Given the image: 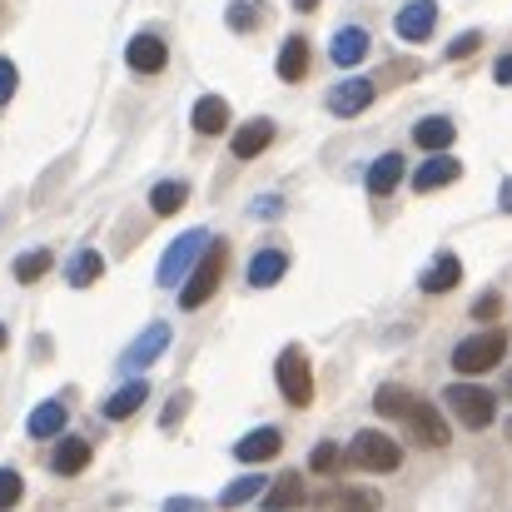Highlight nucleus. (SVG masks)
<instances>
[{
	"label": "nucleus",
	"instance_id": "nucleus-1",
	"mask_svg": "<svg viewBox=\"0 0 512 512\" xmlns=\"http://www.w3.org/2000/svg\"><path fill=\"white\" fill-rule=\"evenodd\" d=\"M224 264H229V249H224L219 239H209L204 259L189 269V279H184V289H179V309H204V304L214 299L219 279H224Z\"/></svg>",
	"mask_w": 512,
	"mask_h": 512
},
{
	"label": "nucleus",
	"instance_id": "nucleus-2",
	"mask_svg": "<svg viewBox=\"0 0 512 512\" xmlns=\"http://www.w3.org/2000/svg\"><path fill=\"white\" fill-rule=\"evenodd\" d=\"M274 378H279V393L294 403V408H309L314 403V368H309V353L304 348H284L279 363H274Z\"/></svg>",
	"mask_w": 512,
	"mask_h": 512
},
{
	"label": "nucleus",
	"instance_id": "nucleus-3",
	"mask_svg": "<svg viewBox=\"0 0 512 512\" xmlns=\"http://www.w3.org/2000/svg\"><path fill=\"white\" fill-rule=\"evenodd\" d=\"M348 463H353V468H368V473H398V463H403V448H398L388 433H378V428H363V433L348 443Z\"/></svg>",
	"mask_w": 512,
	"mask_h": 512
},
{
	"label": "nucleus",
	"instance_id": "nucleus-4",
	"mask_svg": "<svg viewBox=\"0 0 512 512\" xmlns=\"http://www.w3.org/2000/svg\"><path fill=\"white\" fill-rule=\"evenodd\" d=\"M508 358V334L503 329H488V334H473L453 348V368L458 373H488Z\"/></svg>",
	"mask_w": 512,
	"mask_h": 512
},
{
	"label": "nucleus",
	"instance_id": "nucleus-5",
	"mask_svg": "<svg viewBox=\"0 0 512 512\" xmlns=\"http://www.w3.org/2000/svg\"><path fill=\"white\" fill-rule=\"evenodd\" d=\"M443 403L453 408V418H458L463 428H488V423L498 418V398H493L488 388H478V383H453V388L443 393Z\"/></svg>",
	"mask_w": 512,
	"mask_h": 512
},
{
	"label": "nucleus",
	"instance_id": "nucleus-6",
	"mask_svg": "<svg viewBox=\"0 0 512 512\" xmlns=\"http://www.w3.org/2000/svg\"><path fill=\"white\" fill-rule=\"evenodd\" d=\"M204 249H209V234H204V229H189V234H179L170 249H165V259H160V274H155V279H160L165 289L184 284V279H189V269L204 259Z\"/></svg>",
	"mask_w": 512,
	"mask_h": 512
},
{
	"label": "nucleus",
	"instance_id": "nucleus-7",
	"mask_svg": "<svg viewBox=\"0 0 512 512\" xmlns=\"http://www.w3.org/2000/svg\"><path fill=\"white\" fill-rule=\"evenodd\" d=\"M373 95H378V85H373V80L348 75V80H339V85L329 90V115H339V120H348V115H363V110L373 105Z\"/></svg>",
	"mask_w": 512,
	"mask_h": 512
},
{
	"label": "nucleus",
	"instance_id": "nucleus-8",
	"mask_svg": "<svg viewBox=\"0 0 512 512\" xmlns=\"http://www.w3.org/2000/svg\"><path fill=\"white\" fill-rule=\"evenodd\" d=\"M165 60H170V45H165L155 30H140V35L125 45V65H130L135 75H160Z\"/></svg>",
	"mask_w": 512,
	"mask_h": 512
},
{
	"label": "nucleus",
	"instance_id": "nucleus-9",
	"mask_svg": "<svg viewBox=\"0 0 512 512\" xmlns=\"http://www.w3.org/2000/svg\"><path fill=\"white\" fill-rule=\"evenodd\" d=\"M403 423L413 428V438H418L423 448H443V443H448V423H443V413H438L433 403H423V398H413V408L403 413Z\"/></svg>",
	"mask_w": 512,
	"mask_h": 512
},
{
	"label": "nucleus",
	"instance_id": "nucleus-10",
	"mask_svg": "<svg viewBox=\"0 0 512 512\" xmlns=\"http://www.w3.org/2000/svg\"><path fill=\"white\" fill-rule=\"evenodd\" d=\"M433 25H438V5L433 0H408L403 10H398V20H393V30L403 35V40H428L433 35Z\"/></svg>",
	"mask_w": 512,
	"mask_h": 512
},
{
	"label": "nucleus",
	"instance_id": "nucleus-11",
	"mask_svg": "<svg viewBox=\"0 0 512 512\" xmlns=\"http://www.w3.org/2000/svg\"><path fill=\"white\" fill-rule=\"evenodd\" d=\"M165 348H170V324H150L140 339L125 348V358H120V363H125L130 373H140V368H150V363H155Z\"/></svg>",
	"mask_w": 512,
	"mask_h": 512
},
{
	"label": "nucleus",
	"instance_id": "nucleus-12",
	"mask_svg": "<svg viewBox=\"0 0 512 512\" xmlns=\"http://www.w3.org/2000/svg\"><path fill=\"white\" fill-rule=\"evenodd\" d=\"M458 174H463V165H458L453 155H428V160L413 170V189H418V194H433V189H448Z\"/></svg>",
	"mask_w": 512,
	"mask_h": 512
},
{
	"label": "nucleus",
	"instance_id": "nucleus-13",
	"mask_svg": "<svg viewBox=\"0 0 512 512\" xmlns=\"http://www.w3.org/2000/svg\"><path fill=\"white\" fill-rule=\"evenodd\" d=\"M413 140H418V150H428V155H448L453 140H458V125L443 120V115H428V120L413 125Z\"/></svg>",
	"mask_w": 512,
	"mask_h": 512
},
{
	"label": "nucleus",
	"instance_id": "nucleus-14",
	"mask_svg": "<svg viewBox=\"0 0 512 512\" xmlns=\"http://www.w3.org/2000/svg\"><path fill=\"white\" fill-rule=\"evenodd\" d=\"M279 448H284V433H279V428H254V433H244V438L234 443V458H239V463H269Z\"/></svg>",
	"mask_w": 512,
	"mask_h": 512
},
{
	"label": "nucleus",
	"instance_id": "nucleus-15",
	"mask_svg": "<svg viewBox=\"0 0 512 512\" xmlns=\"http://www.w3.org/2000/svg\"><path fill=\"white\" fill-rule=\"evenodd\" d=\"M274 145V120H249V125H239L234 130V160H254V155H264Z\"/></svg>",
	"mask_w": 512,
	"mask_h": 512
},
{
	"label": "nucleus",
	"instance_id": "nucleus-16",
	"mask_svg": "<svg viewBox=\"0 0 512 512\" xmlns=\"http://www.w3.org/2000/svg\"><path fill=\"white\" fill-rule=\"evenodd\" d=\"M50 468H55L60 478H80V473L90 468V443H85V438H60Z\"/></svg>",
	"mask_w": 512,
	"mask_h": 512
},
{
	"label": "nucleus",
	"instance_id": "nucleus-17",
	"mask_svg": "<svg viewBox=\"0 0 512 512\" xmlns=\"http://www.w3.org/2000/svg\"><path fill=\"white\" fill-rule=\"evenodd\" d=\"M418 284H423V294H448V289H458V284H463V264H458V254H438L433 269H428Z\"/></svg>",
	"mask_w": 512,
	"mask_h": 512
},
{
	"label": "nucleus",
	"instance_id": "nucleus-18",
	"mask_svg": "<svg viewBox=\"0 0 512 512\" xmlns=\"http://www.w3.org/2000/svg\"><path fill=\"white\" fill-rule=\"evenodd\" d=\"M145 398H150V383H145V378H130L125 388H115V393L105 398V418H115V423H120V418L140 413V403H145Z\"/></svg>",
	"mask_w": 512,
	"mask_h": 512
},
{
	"label": "nucleus",
	"instance_id": "nucleus-19",
	"mask_svg": "<svg viewBox=\"0 0 512 512\" xmlns=\"http://www.w3.org/2000/svg\"><path fill=\"white\" fill-rule=\"evenodd\" d=\"M329 55H334V65H358L363 55H368V30L363 25H343L339 35H334V45H329Z\"/></svg>",
	"mask_w": 512,
	"mask_h": 512
},
{
	"label": "nucleus",
	"instance_id": "nucleus-20",
	"mask_svg": "<svg viewBox=\"0 0 512 512\" xmlns=\"http://www.w3.org/2000/svg\"><path fill=\"white\" fill-rule=\"evenodd\" d=\"M194 130L199 135H224L229 130V100H219V95H204L199 105H194Z\"/></svg>",
	"mask_w": 512,
	"mask_h": 512
},
{
	"label": "nucleus",
	"instance_id": "nucleus-21",
	"mask_svg": "<svg viewBox=\"0 0 512 512\" xmlns=\"http://www.w3.org/2000/svg\"><path fill=\"white\" fill-rule=\"evenodd\" d=\"M284 269H289V254H284V249H259L254 264H249V284H254V289H269V284L284 279Z\"/></svg>",
	"mask_w": 512,
	"mask_h": 512
},
{
	"label": "nucleus",
	"instance_id": "nucleus-22",
	"mask_svg": "<svg viewBox=\"0 0 512 512\" xmlns=\"http://www.w3.org/2000/svg\"><path fill=\"white\" fill-rule=\"evenodd\" d=\"M309 75V40L304 35H289L284 40V50H279V80H304Z\"/></svg>",
	"mask_w": 512,
	"mask_h": 512
},
{
	"label": "nucleus",
	"instance_id": "nucleus-23",
	"mask_svg": "<svg viewBox=\"0 0 512 512\" xmlns=\"http://www.w3.org/2000/svg\"><path fill=\"white\" fill-rule=\"evenodd\" d=\"M398 179H403V155H378L373 165H368V194H393L398 189Z\"/></svg>",
	"mask_w": 512,
	"mask_h": 512
},
{
	"label": "nucleus",
	"instance_id": "nucleus-24",
	"mask_svg": "<svg viewBox=\"0 0 512 512\" xmlns=\"http://www.w3.org/2000/svg\"><path fill=\"white\" fill-rule=\"evenodd\" d=\"M304 503V478L299 473H284L274 488H264V508L269 512H289V508H299Z\"/></svg>",
	"mask_w": 512,
	"mask_h": 512
},
{
	"label": "nucleus",
	"instance_id": "nucleus-25",
	"mask_svg": "<svg viewBox=\"0 0 512 512\" xmlns=\"http://www.w3.org/2000/svg\"><path fill=\"white\" fill-rule=\"evenodd\" d=\"M60 428H65V403H55V398H50V403H40V408L30 413V423H25V433H30V438H55Z\"/></svg>",
	"mask_w": 512,
	"mask_h": 512
},
{
	"label": "nucleus",
	"instance_id": "nucleus-26",
	"mask_svg": "<svg viewBox=\"0 0 512 512\" xmlns=\"http://www.w3.org/2000/svg\"><path fill=\"white\" fill-rule=\"evenodd\" d=\"M100 274H105V259H100L95 249H80V254H75V259L65 264V279H70L75 289H85V284H95Z\"/></svg>",
	"mask_w": 512,
	"mask_h": 512
},
{
	"label": "nucleus",
	"instance_id": "nucleus-27",
	"mask_svg": "<svg viewBox=\"0 0 512 512\" xmlns=\"http://www.w3.org/2000/svg\"><path fill=\"white\" fill-rule=\"evenodd\" d=\"M184 199H189V184H179V179H165V184L150 189V209H155V214H179Z\"/></svg>",
	"mask_w": 512,
	"mask_h": 512
},
{
	"label": "nucleus",
	"instance_id": "nucleus-28",
	"mask_svg": "<svg viewBox=\"0 0 512 512\" xmlns=\"http://www.w3.org/2000/svg\"><path fill=\"white\" fill-rule=\"evenodd\" d=\"M50 249H30V254H20L15 259V284H35V279H45L50 274Z\"/></svg>",
	"mask_w": 512,
	"mask_h": 512
},
{
	"label": "nucleus",
	"instance_id": "nucleus-29",
	"mask_svg": "<svg viewBox=\"0 0 512 512\" xmlns=\"http://www.w3.org/2000/svg\"><path fill=\"white\" fill-rule=\"evenodd\" d=\"M224 20H229V30H259V20H264V5L259 0H229V10H224Z\"/></svg>",
	"mask_w": 512,
	"mask_h": 512
},
{
	"label": "nucleus",
	"instance_id": "nucleus-30",
	"mask_svg": "<svg viewBox=\"0 0 512 512\" xmlns=\"http://www.w3.org/2000/svg\"><path fill=\"white\" fill-rule=\"evenodd\" d=\"M264 493V478L259 473H249V478H239V483H229L224 493H219V508H244L249 498H259Z\"/></svg>",
	"mask_w": 512,
	"mask_h": 512
},
{
	"label": "nucleus",
	"instance_id": "nucleus-31",
	"mask_svg": "<svg viewBox=\"0 0 512 512\" xmlns=\"http://www.w3.org/2000/svg\"><path fill=\"white\" fill-rule=\"evenodd\" d=\"M334 508L339 512H378L383 498H378L373 488H343V493H334Z\"/></svg>",
	"mask_w": 512,
	"mask_h": 512
},
{
	"label": "nucleus",
	"instance_id": "nucleus-32",
	"mask_svg": "<svg viewBox=\"0 0 512 512\" xmlns=\"http://www.w3.org/2000/svg\"><path fill=\"white\" fill-rule=\"evenodd\" d=\"M373 408H378L383 418H403V413L413 408V393H408V388H378V393H373Z\"/></svg>",
	"mask_w": 512,
	"mask_h": 512
},
{
	"label": "nucleus",
	"instance_id": "nucleus-33",
	"mask_svg": "<svg viewBox=\"0 0 512 512\" xmlns=\"http://www.w3.org/2000/svg\"><path fill=\"white\" fill-rule=\"evenodd\" d=\"M339 463H343V448H339V443H319V448L309 453V468H314L319 478H329V473H339Z\"/></svg>",
	"mask_w": 512,
	"mask_h": 512
},
{
	"label": "nucleus",
	"instance_id": "nucleus-34",
	"mask_svg": "<svg viewBox=\"0 0 512 512\" xmlns=\"http://www.w3.org/2000/svg\"><path fill=\"white\" fill-rule=\"evenodd\" d=\"M20 493H25L20 473H15V468H0V508H15V503H20Z\"/></svg>",
	"mask_w": 512,
	"mask_h": 512
},
{
	"label": "nucleus",
	"instance_id": "nucleus-35",
	"mask_svg": "<svg viewBox=\"0 0 512 512\" xmlns=\"http://www.w3.org/2000/svg\"><path fill=\"white\" fill-rule=\"evenodd\" d=\"M15 85H20V70H15V60H5V55H0V105H10V100H15Z\"/></svg>",
	"mask_w": 512,
	"mask_h": 512
},
{
	"label": "nucleus",
	"instance_id": "nucleus-36",
	"mask_svg": "<svg viewBox=\"0 0 512 512\" xmlns=\"http://www.w3.org/2000/svg\"><path fill=\"white\" fill-rule=\"evenodd\" d=\"M478 45H483V30H463V35L448 45V60H463V55H473Z\"/></svg>",
	"mask_w": 512,
	"mask_h": 512
},
{
	"label": "nucleus",
	"instance_id": "nucleus-37",
	"mask_svg": "<svg viewBox=\"0 0 512 512\" xmlns=\"http://www.w3.org/2000/svg\"><path fill=\"white\" fill-rule=\"evenodd\" d=\"M184 408H189V393H174L170 408H165V418H160V428H174V423L184 418Z\"/></svg>",
	"mask_w": 512,
	"mask_h": 512
},
{
	"label": "nucleus",
	"instance_id": "nucleus-38",
	"mask_svg": "<svg viewBox=\"0 0 512 512\" xmlns=\"http://www.w3.org/2000/svg\"><path fill=\"white\" fill-rule=\"evenodd\" d=\"M498 309H503V299H498V294H483L473 314H478V319H498Z\"/></svg>",
	"mask_w": 512,
	"mask_h": 512
},
{
	"label": "nucleus",
	"instance_id": "nucleus-39",
	"mask_svg": "<svg viewBox=\"0 0 512 512\" xmlns=\"http://www.w3.org/2000/svg\"><path fill=\"white\" fill-rule=\"evenodd\" d=\"M165 512H204V503H199V498H170Z\"/></svg>",
	"mask_w": 512,
	"mask_h": 512
},
{
	"label": "nucleus",
	"instance_id": "nucleus-40",
	"mask_svg": "<svg viewBox=\"0 0 512 512\" xmlns=\"http://www.w3.org/2000/svg\"><path fill=\"white\" fill-rule=\"evenodd\" d=\"M493 75H498V85H512V50H508V55H498Z\"/></svg>",
	"mask_w": 512,
	"mask_h": 512
},
{
	"label": "nucleus",
	"instance_id": "nucleus-41",
	"mask_svg": "<svg viewBox=\"0 0 512 512\" xmlns=\"http://www.w3.org/2000/svg\"><path fill=\"white\" fill-rule=\"evenodd\" d=\"M498 204H503V214H512V179H503V189H498Z\"/></svg>",
	"mask_w": 512,
	"mask_h": 512
},
{
	"label": "nucleus",
	"instance_id": "nucleus-42",
	"mask_svg": "<svg viewBox=\"0 0 512 512\" xmlns=\"http://www.w3.org/2000/svg\"><path fill=\"white\" fill-rule=\"evenodd\" d=\"M294 10H304V15H309V10H319V0H294Z\"/></svg>",
	"mask_w": 512,
	"mask_h": 512
},
{
	"label": "nucleus",
	"instance_id": "nucleus-43",
	"mask_svg": "<svg viewBox=\"0 0 512 512\" xmlns=\"http://www.w3.org/2000/svg\"><path fill=\"white\" fill-rule=\"evenodd\" d=\"M503 388H508V398H512V368H508V383H503Z\"/></svg>",
	"mask_w": 512,
	"mask_h": 512
},
{
	"label": "nucleus",
	"instance_id": "nucleus-44",
	"mask_svg": "<svg viewBox=\"0 0 512 512\" xmlns=\"http://www.w3.org/2000/svg\"><path fill=\"white\" fill-rule=\"evenodd\" d=\"M0 348H5V324H0Z\"/></svg>",
	"mask_w": 512,
	"mask_h": 512
},
{
	"label": "nucleus",
	"instance_id": "nucleus-45",
	"mask_svg": "<svg viewBox=\"0 0 512 512\" xmlns=\"http://www.w3.org/2000/svg\"><path fill=\"white\" fill-rule=\"evenodd\" d=\"M508 438H512V418H508Z\"/></svg>",
	"mask_w": 512,
	"mask_h": 512
}]
</instances>
